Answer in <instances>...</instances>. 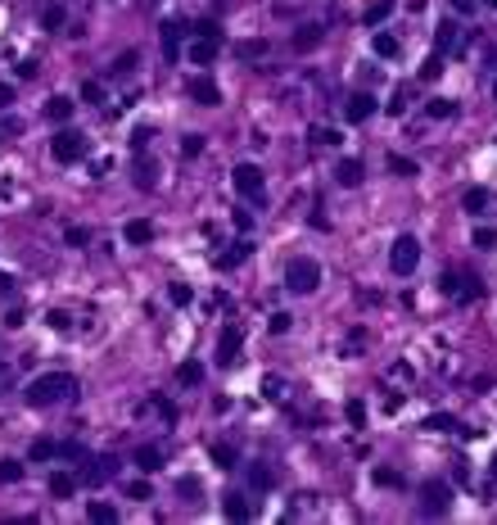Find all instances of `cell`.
I'll return each mask as SVG.
<instances>
[{
	"label": "cell",
	"mask_w": 497,
	"mask_h": 525,
	"mask_svg": "<svg viewBox=\"0 0 497 525\" xmlns=\"http://www.w3.org/2000/svg\"><path fill=\"white\" fill-rule=\"evenodd\" d=\"M23 399H28L32 408H55V403H72V399H77V381H72L68 372H45V376H36V381L23 389Z\"/></svg>",
	"instance_id": "cell-1"
},
{
	"label": "cell",
	"mask_w": 497,
	"mask_h": 525,
	"mask_svg": "<svg viewBox=\"0 0 497 525\" xmlns=\"http://www.w3.org/2000/svg\"><path fill=\"white\" fill-rule=\"evenodd\" d=\"M285 286H290L294 295H312L321 286V263L317 259H290L285 263Z\"/></svg>",
	"instance_id": "cell-2"
},
{
	"label": "cell",
	"mask_w": 497,
	"mask_h": 525,
	"mask_svg": "<svg viewBox=\"0 0 497 525\" xmlns=\"http://www.w3.org/2000/svg\"><path fill=\"white\" fill-rule=\"evenodd\" d=\"M231 186L240 190L244 200L263 204V195H267V177H263V168H258V163H235V168H231Z\"/></svg>",
	"instance_id": "cell-3"
},
{
	"label": "cell",
	"mask_w": 497,
	"mask_h": 525,
	"mask_svg": "<svg viewBox=\"0 0 497 525\" xmlns=\"http://www.w3.org/2000/svg\"><path fill=\"white\" fill-rule=\"evenodd\" d=\"M50 154H55L59 163H77V158H86V136H82L77 127L64 123L55 136H50Z\"/></svg>",
	"instance_id": "cell-4"
},
{
	"label": "cell",
	"mask_w": 497,
	"mask_h": 525,
	"mask_svg": "<svg viewBox=\"0 0 497 525\" xmlns=\"http://www.w3.org/2000/svg\"><path fill=\"white\" fill-rule=\"evenodd\" d=\"M416 263H420V240H416V236H398V240H393V249H389V267H393V276H412V272H416Z\"/></svg>",
	"instance_id": "cell-5"
},
{
	"label": "cell",
	"mask_w": 497,
	"mask_h": 525,
	"mask_svg": "<svg viewBox=\"0 0 497 525\" xmlns=\"http://www.w3.org/2000/svg\"><path fill=\"white\" fill-rule=\"evenodd\" d=\"M420 507H425V516H447V507H452V489H447L443 480H434L420 489Z\"/></svg>",
	"instance_id": "cell-6"
},
{
	"label": "cell",
	"mask_w": 497,
	"mask_h": 525,
	"mask_svg": "<svg viewBox=\"0 0 497 525\" xmlns=\"http://www.w3.org/2000/svg\"><path fill=\"white\" fill-rule=\"evenodd\" d=\"M185 95H190L195 104H204V109L222 104V91H217V82L208 77V72H199V77H190V82H185Z\"/></svg>",
	"instance_id": "cell-7"
},
{
	"label": "cell",
	"mask_w": 497,
	"mask_h": 525,
	"mask_svg": "<svg viewBox=\"0 0 497 525\" xmlns=\"http://www.w3.org/2000/svg\"><path fill=\"white\" fill-rule=\"evenodd\" d=\"M443 295H452V299H479V276L475 272H447L443 276Z\"/></svg>",
	"instance_id": "cell-8"
},
{
	"label": "cell",
	"mask_w": 497,
	"mask_h": 525,
	"mask_svg": "<svg viewBox=\"0 0 497 525\" xmlns=\"http://www.w3.org/2000/svg\"><path fill=\"white\" fill-rule=\"evenodd\" d=\"M321 36H326V28H321V23H298L294 36H290V45H294L298 55H312L317 45H321Z\"/></svg>",
	"instance_id": "cell-9"
},
{
	"label": "cell",
	"mask_w": 497,
	"mask_h": 525,
	"mask_svg": "<svg viewBox=\"0 0 497 525\" xmlns=\"http://www.w3.org/2000/svg\"><path fill=\"white\" fill-rule=\"evenodd\" d=\"M240 345H244L240 326H222V340H217V362L222 367H231V362L240 358Z\"/></svg>",
	"instance_id": "cell-10"
},
{
	"label": "cell",
	"mask_w": 497,
	"mask_h": 525,
	"mask_svg": "<svg viewBox=\"0 0 497 525\" xmlns=\"http://www.w3.org/2000/svg\"><path fill=\"white\" fill-rule=\"evenodd\" d=\"M217 45H222V41H213V36H195V41L185 45V59L199 64V68H208V64L217 59Z\"/></svg>",
	"instance_id": "cell-11"
},
{
	"label": "cell",
	"mask_w": 497,
	"mask_h": 525,
	"mask_svg": "<svg viewBox=\"0 0 497 525\" xmlns=\"http://www.w3.org/2000/svg\"><path fill=\"white\" fill-rule=\"evenodd\" d=\"M114 475H118V462L114 458H91V462H86V471H82V480L86 485H109Z\"/></svg>",
	"instance_id": "cell-12"
},
{
	"label": "cell",
	"mask_w": 497,
	"mask_h": 525,
	"mask_svg": "<svg viewBox=\"0 0 497 525\" xmlns=\"http://www.w3.org/2000/svg\"><path fill=\"white\" fill-rule=\"evenodd\" d=\"M462 209H466L470 217H488V213H493V195L484 190V186H470V190L462 195Z\"/></svg>",
	"instance_id": "cell-13"
},
{
	"label": "cell",
	"mask_w": 497,
	"mask_h": 525,
	"mask_svg": "<svg viewBox=\"0 0 497 525\" xmlns=\"http://www.w3.org/2000/svg\"><path fill=\"white\" fill-rule=\"evenodd\" d=\"M222 512H226V521H248V516H258V503L248 494H226Z\"/></svg>",
	"instance_id": "cell-14"
},
{
	"label": "cell",
	"mask_w": 497,
	"mask_h": 525,
	"mask_svg": "<svg viewBox=\"0 0 497 525\" xmlns=\"http://www.w3.org/2000/svg\"><path fill=\"white\" fill-rule=\"evenodd\" d=\"M248 254H253V245H248V240H235V245H231V249H222L213 263H217V272H235V267H240Z\"/></svg>",
	"instance_id": "cell-15"
},
{
	"label": "cell",
	"mask_w": 497,
	"mask_h": 525,
	"mask_svg": "<svg viewBox=\"0 0 497 525\" xmlns=\"http://www.w3.org/2000/svg\"><path fill=\"white\" fill-rule=\"evenodd\" d=\"M371 114H376V100H371V95L362 91V95H348V104H344V118H348V123H366V118Z\"/></svg>",
	"instance_id": "cell-16"
},
{
	"label": "cell",
	"mask_w": 497,
	"mask_h": 525,
	"mask_svg": "<svg viewBox=\"0 0 497 525\" xmlns=\"http://www.w3.org/2000/svg\"><path fill=\"white\" fill-rule=\"evenodd\" d=\"M131 462H136L145 475H154V471H163V448H158V444H141V448L131 453Z\"/></svg>",
	"instance_id": "cell-17"
},
{
	"label": "cell",
	"mask_w": 497,
	"mask_h": 525,
	"mask_svg": "<svg viewBox=\"0 0 497 525\" xmlns=\"http://www.w3.org/2000/svg\"><path fill=\"white\" fill-rule=\"evenodd\" d=\"M72 109H77V100H68V95H50V100H45V118L55 127H64L68 118H72Z\"/></svg>",
	"instance_id": "cell-18"
},
{
	"label": "cell",
	"mask_w": 497,
	"mask_h": 525,
	"mask_svg": "<svg viewBox=\"0 0 497 525\" xmlns=\"http://www.w3.org/2000/svg\"><path fill=\"white\" fill-rule=\"evenodd\" d=\"M158 36H163V59H168V64H177V55H181V23H177V18L163 23Z\"/></svg>",
	"instance_id": "cell-19"
},
{
	"label": "cell",
	"mask_w": 497,
	"mask_h": 525,
	"mask_svg": "<svg viewBox=\"0 0 497 525\" xmlns=\"http://www.w3.org/2000/svg\"><path fill=\"white\" fill-rule=\"evenodd\" d=\"M77 475H68V471H55V475H50V480H45V489H50V498H72V494H77Z\"/></svg>",
	"instance_id": "cell-20"
},
{
	"label": "cell",
	"mask_w": 497,
	"mask_h": 525,
	"mask_svg": "<svg viewBox=\"0 0 497 525\" xmlns=\"http://www.w3.org/2000/svg\"><path fill=\"white\" fill-rule=\"evenodd\" d=\"M86 521H91V525H114L118 521V507L104 503V498H91V503H86Z\"/></svg>",
	"instance_id": "cell-21"
},
{
	"label": "cell",
	"mask_w": 497,
	"mask_h": 525,
	"mask_svg": "<svg viewBox=\"0 0 497 525\" xmlns=\"http://www.w3.org/2000/svg\"><path fill=\"white\" fill-rule=\"evenodd\" d=\"M208 458H213L217 471H235V467H240V453H235V444H208Z\"/></svg>",
	"instance_id": "cell-22"
},
{
	"label": "cell",
	"mask_w": 497,
	"mask_h": 525,
	"mask_svg": "<svg viewBox=\"0 0 497 525\" xmlns=\"http://www.w3.org/2000/svg\"><path fill=\"white\" fill-rule=\"evenodd\" d=\"M122 240H127V245H149V240H154V227H149L145 217H131V222L122 227Z\"/></svg>",
	"instance_id": "cell-23"
},
{
	"label": "cell",
	"mask_w": 497,
	"mask_h": 525,
	"mask_svg": "<svg viewBox=\"0 0 497 525\" xmlns=\"http://www.w3.org/2000/svg\"><path fill=\"white\" fill-rule=\"evenodd\" d=\"M334 181H339V186H362V158H339Z\"/></svg>",
	"instance_id": "cell-24"
},
{
	"label": "cell",
	"mask_w": 497,
	"mask_h": 525,
	"mask_svg": "<svg viewBox=\"0 0 497 525\" xmlns=\"http://www.w3.org/2000/svg\"><path fill=\"white\" fill-rule=\"evenodd\" d=\"M177 385H185V389L204 385V362H199V358H185L181 367H177Z\"/></svg>",
	"instance_id": "cell-25"
},
{
	"label": "cell",
	"mask_w": 497,
	"mask_h": 525,
	"mask_svg": "<svg viewBox=\"0 0 497 525\" xmlns=\"http://www.w3.org/2000/svg\"><path fill=\"white\" fill-rule=\"evenodd\" d=\"M64 23H68L64 5H59V0H50V5L41 9V28H45V32H64Z\"/></svg>",
	"instance_id": "cell-26"
},
{
	"label": "cell",
	"mask_w": 497,
	"mask_h": 525,
	"mask_svg": "<svg viewBox=\"0 0 497 525\" xmlns=\"http://www.w3.org/2000/svg\"><path fill=\"white\" fill-rule=\"evenodd\" d=\"M389 14H393V0H376V5H366L362 23L366 28H380V23H389Z\"/></svg>",
	"instance_id": "cell-27"
},
{
	"label": "cell",
	"mask_w": 497,
	"mask_h": 525,
	"mask_svg": "<svg viewBox=\"0 0 497 525\" xmlns=\"http://www.w3.org/2000/svg\"><path fill=\"white\" fill-rule=\"evenodd\" d=\"M371 50H376L380 59H393L398 55V36L393 32H376V36H371Z\"/></svg>",
	"instance_id": "cell-28"
},
{
	"label": "cell",
	"mask_w": 497,
	"mask_h": 525,
	"mask_svg": "<svg viewBox=\"0 0 497 525\" xmlns=\"http://www.w3.org/2000/svg\"><path fill=\"white\" fill-rule=\"evenodd\" d=\"M136 64H141V55H136V50H122V55L114 59V68H109V77H131Z\"/></svg>",
	"instance_id": "cell-29"
},
{
	"label": "cell",
	"mask_w": 497,
	"mask_h": 525,
	"mask_svg": "<svg viewBox=\"0 0 497 525\" xmlns=\"http://www.w3.org/2000/svg\"><path fill=\"white\" fill-rule=\"evenodd\" d=\"M154 173H158V168L149 163V158H141V163H136V173H131V181H136V186H145V190H154V186H158Z\"/></svg>",
	"instance_id": "cell-30"
},
{
	"label": "cell",
	"mask_w": 497,
	"mask_h": 525,
	"mask_svg": "<svg viewBox=\"0 0 497 525\" xmlns=\"http://www.w3.org/2000/svg\"><path fill=\"white\" fill-rule=\"evenodd\" d=\"M248 485H253V489H271V485H276V475H271V467L253 462V467H248Z\"/></svg>",
	"instance_id": "cell-31"
},
{
	"label": "cell",
	"mask_w": 497,
	"mask_h": 525,
	"mask_svg": "<svg viewBox=\"0 0 497 525\" xmlns=\"http://www.w3.org/2000/svg\"><path fill=\"white\" fill-rule=\"evenodd\" d=\"M23 475H28V467H23V462H14V458L0 462V485H18Z\"/></svg>",
	"instance_id": "cell-32"
},
{
	"label": "cell",
	"mask_w": 497,
	"mask_h": 525,
	"mask_svg": "<svg viewBox=\"0 0 497 525\" xmlns=\"http://www.w3.org/2000/svg\"><path fill=\"white\" fill-rule=\"evenodd\" d=\"M389 173L393 177H416L420 168H416V158H407V154H389Z\"/></svg>",
	"instance_id": "cell-33"
},
{
	"label": "cell",
	"mask_w": 497,
	"mask_h": 525,
	"mask_svg": "<svg viewBox=\"0 0 497 525\" xmlns=\"http://www.w3.org/2000/svg\"><path fill=\"white\" fill-rule=\"evenodd\" d=\"M267 50H271L267 41H240V45H235V55H240V59H267Z\"/></svg>",
	"instance_id": "cell-34"
},
{
	"label": "cell",
	"mask_w": 497,
	"mask_h": 525,
	"mask_svg": "<svg viewBox=\"0 0 497 525\" xmlns=\"http://www.w3.org/2000/svg\"><path fill=\"white\" fill-rule=\"evenodd\" d=\"M425 431H457V417H452V412H430Z\"/></svg>",
	"instance_id": "cell-35"
},
{
	"label": "cell",
	"mask_w": 497,
	"mask_h": 525,
	"mask_svg": "<svg viewBox=\"0 0 497 525\" xmlns=\"http://www.w3.org/2000/svg\"><path fill=\"white\" fill-rule=\"evenodd\" d=\"M50 458H59V444H55V439H36V444H32V462H50Z\"/></svg>",
	"instance_id": "cell-36"
},
{
	"label": "cell",
	"mask_w": 497,
	"mask_h": 525,
	"mask_svg": "<svg viewBox=\"0 0 497 525\" xmlns=\"http://www.w3.org/2000/svg\"><path fill=\"white\" fill-rule=\"evenodd\" d=\"M452 41H457V23H439V36H434L439 55H443V50H452Z\"/></svg>",
	"instance_id": "cell-37"
},
{
	"label": "cell",
	"mask_w": 497,
	"mask_h": 525,
	"mask_svg": "<svg viewBox=\"0 0 497 525\" xmlns=\"http://www.w3.org/2000/svg\"><path fill=\"white\" fill-rule=\"evenodd\" d=\"M168 299H172V303H177V308H185V303H190V299H195V290H190V286H185V281H172V290H168Z\"/></svg>",
	"instance_id": "cell-38"
},
{
	"label": "cell",
	"mask_w": 497,
	"mask_h": 525,
	"mask_svg": "<svg viewBox=\"0 0 497 525\" xmlns=\"http://www.w3.org/2000/svg\"><path fill=\"white\" fill-rule=\"evenodd\" d=\"M439 72H443V55L434 50V55L425 59V64H420V82H434V77H439Z\"/></svg>",
	"instance_id": "cell-39"
},
{
	"label": "cell",
	"mask_w": 497,
	"mask_h": 525,
	"mask_svg": "<svg viewBox=\"0 0 497 525\" xmlns=\"http://www.w3.org/2000/svg\"><path fill=\"white\" fill-rule=\"evenodd\" d=\"M204 145H208V141L199 136V131H190V136L181 141V154H185V158H199V154H204Z\"/></svg>",
	"instance_id": "cell-40"
},
{
	"label": "cell",
	"mask_w": 497,
	"mask_h": 525,
	"mask_svg": "<svg viewBox=\"0 0 497 525\" xmlns=\"http://www.w3.org/2000/svg\"><path fill=\"white\" fill-rule=\"evenodd\" d=\"M82 100H86V104H104V87H99L95 77H91V82H82Z\"/></svg>",
	"instance_id": "cell-41"
},
{
	"label": "cell",
	"mask_w": 497,
	"mask_h": 525,
	"mask_svg": "<svg viewBox=\"0 0 497 525\" xmlns=\"http://www.w3.org/2000/svg\"><path fill=\"white\" fill-rule=\"evenodd\" d=\"M430 118H457V100H430Z\"/></svg>",
	"instance_id": "cell-42"
},
{
	"label": "cell",
	"mask_w": 497,
	"mask_h": 525,
	"mask_svg": "<svg viewBox=\"0 0 497 525\" xmlns=\"http://www.w3.org/2000/svg\"><path fill=\"white\" fill-rule=\"evenodd\" d=\"M312 141L317 145H339L344 136H339V127H312Z\"/></svg>",
	"instance_id": "cell-43"
},
{
	"label": "cell",
	"mask_w": 497,
	"mask_h": 525,
	"mask_svg": "<svg viewBox=\"0 0 497 525\" xmlns=\"http://www.w3.org/2000/svg\"><path fill=\"white\" fill-rule=\"evenodd\" d=\"M177 489L185 494V503H199V480H195V475H181V480H177Z\"/></svg>",
	"instance_id": "cell-44"
},
{
	"label": "cell",
	"mask_w": 497,
	"mask_h": 525,
	"mask_svg": "<svg viewBox=\"0 0 497 525\" xmlns=\"http://www.w3.org/2000/svg\"><path fill=\"white\" fill-rule=\"evenodd\" d=\"M371 475H376V485H384V489H389V485H393V489L403 485V475H398V471H389V467H376Z\"/></svg>",
	"instance_id": "cell-45"
},
{
	"label": "cell",
	"mask_w": 497,
	"mask_h": 525,
	"mask_svg": "<svg viewBox=\"0 0 497 525\" xmlns=\"http://www.w3.org/2000/svg\"><path fill=\"white\" fill-rule=\"evenodd\" d=\"M475 249H497V231L493 227H479L475 231Z\"/></svg>",
	"instance_id": "cell-46"
},
{
	"label": "cell",
	"mask_w": 497,
	"mask_h": 525,
	"mask_svg": "<svg viewBox=\"0 0 497 525\" xmlns=\"http://www.w3.org/2000/svg\"><path fill=\"white\" fill-rule=\"evenodd\" d=\"M127 498L145 503V498H154V489H149V480H131V485H127Z\"/></svg>",
	"instance_id": "cell-47"
},
{
	"label": "cell",
	"mask_w": 497,
	"mask_h": 525,
	"mask_svg": "<svg viewBox=\"0 0 497 525\" xmlns=\"http://www.w3.org/2000/svg\"><path fill=\"white\" fill-rule=\"evenodd\" d=\"M64 240H68L72 249H82L86 240H91V231H86V227H68V231H64Z\"/></svg>",
	"instance_id": "cell-48"
},
{
	"label": "cell",
	"mask_w": 497,
	"mask_h": 525,
	"mask_svg": "<svg viewBox=\"0 0 497 525\" xmlns=\"http://www.w3.org/2000/svg\"><path fill=\"white\" fill-rule=\"evenodd\" d=\"M231 222H235V231H244V236H248V231H253V213H248V209H235Z\"/></svg>",
	"instance_id": "cell-49"
},
{
	"label": "cell",
	"mask_w": 497,
	"mask_h": 525,
	"mask_svg": "<svg viewBox=\"0 0 497 525\" xmlns=\"http://www.w3.org/2000/svg\"><path fill=\"white\" fill-rule=\"evenodd\" d=\"M267 331H271V335H285V331H290V313H271Z\"/></svg>",
	"instance_id": "cell-50"
},
{
	"label": "cell",
	"mask_w": 497,
	"mask_h": 525,
	"mask_svg": "<svg viewBox=\"0 0 497 525\" xmlns=\"http://www.w3.org/2000/svg\"><path fill=\"white\" fill-rule=\"evenodd\" d=\"M149 136H154V131H149V127H136V131H131V150H136V154H141V150H145V145H149Z\"/></svg>",
	"instance_id": "cell-51"
},
{
	"label": "cell",
	"mask_w": 497,
	"mask_h": 525,
	"mask_svg": "<svg viewBox=\"0 0 497 525\" xmlns=\"http://www.w3.org/2000/svg\"><path fill=\"white\" fill-rule=\"evenodd\" d=\"M344 412H348V421H353V426H362V421H366V408H362V403H357V399H353V403H348V408H344Z\"/></svg>",
	"instance_id": "cell-52"
},
{
	"label": "cell",
	"mask_w": 497,
	"mask_h": 525,
	"mask_svg": "<svg viewBox=\"0 0 497 525\" xmlns=\"http://www.w3.org/2000/svg\"><path fill=\"white\" fill-rule=\"evenodd\" d=\"M263 389H267V399H280V394H285V385H280V376H267V381H263Z\"/></svg>",
	"instance_id": "cell-53"
},
{
	"label": "cell",
	"mask_w": 497,
	"mask_h": 525,
	"mask_svg": "<svg viewBox=\"0 0 497 525\" xmlns=\"http://www.w3.org/2000/svg\"><path fill=\"white\" fill-rule=\"evenodd\" d=\"M50 326H55V331H68L72 317H68V313H50Z\"/></svg>",
	"instance_id": "cell-54"
},
{
	"label": "cell",
	"mask_w": 497,
	"mask_h": 525,
	"mask_svg": "<svg viewBox=\"0 0 497 525\" xmlns=\"http://www.w3.org/2000/svg\"><path fill=\"white\" fill-rule=\"evenodd\" d=\"M14 104V87H9V82H0V109H9Z\"/></svg>",
	"instance_id": "cell-55"
},
{
	"label": "cell",
	"mask_w": 497,
	"mask_h": 525,
	"mask_svg": "<svg viewBox=\"0 0 497 525\" xmlns=\"http://www.w3.org/2000/svg\"><path fill=\"white\" fill-rule=\"evenodd\" d=\"M195 36H213V41H222V32L213 28V23H199V28H195Z\"/></svg>",
	"instance_id": "cell-56"
},
{
	"label": "cell",
	"mask_w": 497,
	"mask_h": 525,
	"mask_svg": "<svg viewBox=\"0 0 497 525\" xmlns=\"http://www.w3.org/2000/svg\"><path fill=\"white\" fill-rule=\"evenodd\" d=\"M9 295H14V276L0 272V299H9Z\"/></svg>",
	"instance_id": "cell-57"
},
{
	"label": "cell",
	"mask_w": 497,
	"mask_h": 525,
	"mask_svg": "<svg viewBox=\"0 0 497 525\" xmlns=\"http://www.w3.org/2000/svg\"><path fill=\"white\" fill-rule=\"evenodd\" d=\"M14 72H18V77H36V64H32V59H23V64H18Z\"/></svg>",
	"instance_id": "cell-58"
},
{
	"label": "cell",
	"mask_w": 497,
	"mask_h": 525,
	"mask_svg": "<svg viewBox=\"0 0 497 525\" xmlns=\"http://www.w3.org/2000/svg\"><path fill=\"white\" fill-rule=\"evenodd\" d=\"M457 9H462V14H470V9H475V0H452Z\"/></svg>",
	"instance_id": "cell-59"
},
{
	"label": "cell",
	"mask_w": 497,
	"mask_h": 525,
	"mask_svg": "<svg viewBox=\"0 0 497 525\" xmlns=\"http://www.w3.org/2000/svg\"><path fill=\"white\" fill-rule=\"evenodd\" d=\"M488 471H493V480H497V458H493V467H488Z\"/></svg>",
	"instance_id": "cell-60"
},
{
	"label": "cell",
	"mask_w": 497,
	"mask_h": 525,
	"mask_svg": "<svg viewBox=\"0 0 497 525\" xmlns=\"http://www.w3.org/2000/svg\"><path fill=\"white\" fill-rule=\"evenodd\" d=\"M484 5H493V9H497V0H484Z\"/></svg>",
	"instance_id": "cell-61"
},
{
	"label": "cell",
	"mask_w": 497,
	"mask_h": 525,
	"mask_svg": "<svg viewBox=\"0 0 497 525\" xmlns=\"http://www.w3.org/2000/svg\"><path fill=\"white\" fill-rule=\"evenodd\" d=\"M493 95H497V87H493Z\"/></svg>",
	"instance_id": "cell-62"
}]
</instances>
